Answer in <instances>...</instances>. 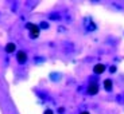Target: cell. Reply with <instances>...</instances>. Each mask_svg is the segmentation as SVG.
I'll return each instance as SVG.
<instances>
[{
  "label": "cell",
  "mask_w": 124,
  "mask_h": 114,
  "mask_svg": "<svg viewBox=\"0 0 124 114\" xmlns=\"http://www.w3.org/2000/svg\"><path fill=\"white\" fill-rule=\"evenodd\" d=\"M104 87H105L107 91L112 90V80L111 79H105V80H104Z\"/></svg>",
  "instance_id": "obj_5"
},
{
  "label": "cell",
  "mask_w": 124,
  "mask_h": 114,
  "mask_svg": "<svg viewBox=\"0 0 124 114\" xmlns=\"http://www.w3.org/2000/svg\"><path fill=\"white\" fill-rule=\"evenodd\" d=\"M16 59H18L19 63H24V62L27 60V55H26V53H23V51H19L18 55H16Z\"/></svg>",
  "instance_id": "obj_3"
},
{
  "label": "cell",
  "mask_w": 124,
  "mask_h": 114,
  "mask_svg": "<svg viewBox=\"0 0 124 114\" xmlns=\"http://www.w3.org/2000/svg\"><path fill=\"white\" fill-rule=\"evenodd\" d=\"M88 91H89V94H92V95L97 94V93H99V85L97 83H90L89 87H88Z\"/></svg>",
  "instance_id": "obj_2"
},
{
  "label": "cell",
  "mask_w": 124,
  "mask_h": 114,
  "mask_svg": "<svg viewBox=\"0 0 124 114\" xmlns=\"http://www.w3.org/2000/svg\"><path fill=\"white\" fill-rule=\"evenodd\" d=\"M93 70H94V73H96V74H102V73L105 71V66L101 65V63H99V65L94 66V68H93Z\"/></svg>",
  "instance_id": "obj_4"
},
{
  "label": "cell",
  "mask_w": 124,
  "mask_h": 114,
  "mask_svg": "<svg viewBox=\"0 0 124 114\" xmlns=\"http://www.w3.org/2000/svg\"><path fill=\"white\" fill-rule=\"evenodd\" d=\"M45 114H53V111L50 110V109H47V110H46V111H45Z\"/></svg>",
  "instance_id": "obj_8"
},
{
  "label": "cell",
  "mask_w": 124,
  "mask_h": 114,
  "mask_svg": "<svg viewBox=\"0 0 124 114\" xmlns=\"http://www.w3.org/2000/svg\"><path fill=\"white\" fill-rule=\"evenodd\" d=\"M109 71H111V73H115V71H116V67H115V66H112L111 70H109Z\"/></svg>",
  "instance_id": "obj_7"
},
{
  "label": "cell",
  "mask_w": 124,
  "mask_h": 114,
  "mask_svg": "<svg viewBox=\"0 0 124 114\" xmlns=\"http://www.w3.org/2000/svg\"><path fill=\"white\" fill-rule=\"evenodd\" d=\"M80 114H89L88 111H82V113H80Z\"/></svg>",
  "instance_id": "obj_9"
},
{
  "label": "cell",
  "mask_w": 124,
  "mask_h": 114,
  "mask_svg": "<svg viewBox=\"0 0 124 114\" xmlns=\"http://www.w3.org/2000/svg\"><path fill=\"white\" fill-rule=\"evenodd\" d=\"M15 48H16V46L14 43H8L6 46V51H7V53H14V51H15Z\"/></svg>",
  "instance_id": "obj_6"
},
{
  "label": "cell",
  "mask_w": 124,
  "mask_h": 114,
  "mask_svg": "<svg viewBox=\"0 0 124 114\" xmlns=\"http://www.w3.org/2000/svg\"><path fill=\"white\" fill-rule=\"evenodd\" d=\"M27 28L30 30L31 36H32V38H38V35H39V27H38V26L28 23V24H27Z\"/></svg>",
  "instance_id": "obj_1"
}]
</instances>
